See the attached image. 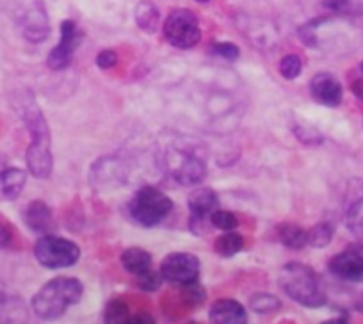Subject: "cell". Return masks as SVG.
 I'll list each match as a JSON object with an SVG mask.
<instances>
[{"instance_id":"74e56055","label":"cell","mask_w":363,"mask_h":324,"mask_svg":"<svg viewBox=\"0 0 363 324\" xmlns=\"http://www.w3.org/2000/svg\"><path fill=\"white\" fill-rule=\"evenodd\" d=\"M354 308L358 310V312H362V313H363V294H359V298L356 299V303H354Z\"/></svg>"},{"instance_id":"9a60e30c","label":"cell","mask_w":363,"mask_h":324,"mask_svg":"<svg viewBox=\"0 0 363 324\" xmlns=\"http://www.w3.org/2000/svg\"><path fill=\"white\" fill-rule=\"evenodd\" d=\"M26 184V172L8 166V160L0 155V201L16 200L22 194Z\"/></svg>"},{"instance_id":"d590c367","label":"cell","mask_w":363,"mask_h":324,"mask_svg":"<svg viewBox=\"0 0 363 324\" xmlns=\"http://www.w3.org/2000/svg\"><path fill=\"white\" fill-rule=\"evenodd\" d=\"M127 323L128 324H153L155 323V319H153L152 315H146V313H139V315L128 317Z\"/></svg>"},{"instance_id":"484cf974","label":"cell","mask_w":363,"mask_h":324,"mask_svg":"<svg viewBox=\"0 0 363 324\" xmlns=\"http://www.w3.org/2000/svg\"><path fill=\"white\" fill-rule=\"evenodd\" d=\"M292 132H294L296 138L306 146H317L324 141L323 135H320V132L317 130L315 127H312V125L308 123H303V121H296V123L292 125Z\"/></svg>"},{"instance_id":"f35d334b","label":"cell","mask_w":363,"mask_h":324,"mask_svg":"<svg viewBox=\"0 0 363 324\" xmlns=\"http://www.w3.org/2000/svg\"><path fill=\"white\" fill-rule=\"evenodd\" d=\"M196 2H200V4H207V2H211V0H196Z\"/></svg>"},{"instance_id":"e575fe53","label":"cell","mask_w":363,"mask_h":324,"mask_svg":"<svg viewBox=\"0 0 363 324\" xmlns=\"http://www.w3.org/2000/svg\"><path fill=\"white\" fill-rule=\"evenodd\" d=\"M13 242V232L6 223H0V250L9 248Z\"/></svg>"},{"instance_id":"5bb4252c","label":"cell","mask_w":363,"mask_h":324,"mask_svg":"<svg viewBox=\"0 0 363 324\" xmlns=\"http://www.w3.org/2000/svg\"><path fill=\"white\" fill-rule=\"evenodd\" d=\"M310 95L320 106L338 107L344 99V89H342L340 80L333 73L320 72L310 80Z\"/></svg>"},{"instance_id":"7a4b0ae2","label":"cell","mask_w":363,"mask_h":324,"mask_svg":"<svg viewBox=\"0 0 363 324\" xmlns=\"http://www.w3.org/2000/svg\"><path fill=\"white\" fill-rule=\"evenodd\" d=\"M22 118L30 134V145L27 148V168L30 175L45 180L52 175V168H54L50 128L45 120L43 111L40 109L33 95L23 100Z\"/></svg>"},{"instance_id":"603a6c76","label":"cell","mask_w":363,"mask_h":324,"mask_svg":"<svg viewBox=\"0 0 363 324\" xmlns=\"http://www.w3.org/2000/svg\"><path fill=\"white\" fill-rule=\"evenodd\" d=\"M333 233H335L333 226H331L328 221L317 223L315 226L306 230V245L317 250L326 248V246L331 242V239H333Z\"/></svg>"},{"instance_id":"30bf717a","label":"cell","mask_w":363,"mask_h":324,"mask_svg":"<svg viewBox=\"0 0 363 324\" xmlns=\"http://www.w3.org/2000/svg\"><path fill=\"white\" fill-rule=\"evenodd\" d=\"M84 41V33L79 29L73 20H65L61 23V38L59 43L55 45L54 50L48 54L47 65L54 72H61L72 65L73 54L77 52L79 45Z\"/></svg>"},{"instance_id":"44dd1931","label":"cell","mask_w":363,"mask_h":324,"mask_svg":"<svg viewBox=\"0 0 363 324\" xmlns=\"http://www.w3.org/2000/svg\"><path fill=\"white\" fill-rule=\"evenodd\" d=\"M278 237L281 245L289 250H303L306 245V230H303L299 225L294 223H285L278 228Z\"/></svg>"},{"instance_id":"4fadbf2b","label":"cell","mask_w":363,"mask_h":324,"mask_svg":"<svg viewBox=\"0 0 363 324\" xmlns=\"http://www.w3.org/2000/svg\"><path fill=\"white\" fill-rule=\"evenodd\" d=\"M328 269L333 276L351 284H363V252L347 248L335 255L328 264Z\"/></svg>"},{"instance_id":"d6a6232c","label":"cell","mask_w":363,"mask_h":324,"mask_svg":"<svg viewBox=\"0 0 363 324\" xmlns=\"http://www.w3.org/2000/svg\"><path fill=\"white\" fill-rule=\"evenodd\" d=\"M212 52L219 57L226 59V61H237L240 55V50L237 45L228 43V41H223V43H214L212 45Z\"/></svg>"},{"instance_id":"4316f807","label":"cell","mask_w":363,"mask_h":324,"mask_svg":"<svg viewBox=\"0 0 363 324\" xmlns=\"http://www.w3.org/2000/svg\"><path fill=\"white\" fill-rule=\"evenodd\" d=\"M128 317H130V313H128L127 303L120 301V299L109 301L107 303L106 310H104V323H111V324L127 323Z\"/></svg>"},{"instance_id":"7402d4cb","label":"cell","mask_w":363,"mask_h":324,"mask_svg":"<svg viewBox=\"0 0 363 324\" xmlns=\"http://www.w3.org/2000/svg\"><path fill=\"white\" fill-rule=\"evenodd\" d=\"M23 319H27V312L23 310L22 303L18 301V305H15L13 299H9L6 294V285L0 281V320L11 323V320Z\"/></svg>"},{"instance_id":"8d00e7d4","label":"cell","mask_w":363,"mask_h":324,"mask_svg":"<svg viewBox=\"0 0 363 324\" xmlns=\"http://www.w3.org/2000/svg\"><path fill=\"white\" fill-rule=\"evenodd\" d=\"M351 89H352V93H354L356 99L363 100V79L354 80V82L351 84Z\"/></svg>"},{"instance_id":"1f68e13d","label":"cell","mask_w":363,"mask_h":324,"mask_svg":"<svg viewBox=\"0 0 363 324\" xmlns=\"http://www.w3.org/2000/svg\"><path fill=\"white\" fill-rule=\"evenodd\" d=\"M211 223L216 228L223 230V232H228V230H235V226L239 225L235 214H232L230 211H214L211 216Z\"/></svg>"},{"instance_id":"cb8c5ba5","label":"cell","mask_w":363,"mask_h":324,"mask_svg":"<svg viewBox=\"0 0 363 324\" xmlns=\"http://www.w3.org/2000/svg\"><path fill=\"white\" fill-rule=\"evenodd\" d=\"M345 221L349 230L358 237H363V193L349 201L347 212H345Z\"/></svg>"},{"instance_id":"2e32d148","label":"cell","mask_w":363,"mask_h":324,"mask_svg":"<svg viewBox=\"0 0 363 324\" xmlns=\"http://www.w3.org/2000/svg\"><path fill=\"white\" fill-rule=\"evenodd\" d=\"M208 320L212 324H244L247 323V313L239 301L225 298L212 303Z\"/></svg>"},{"instance_id":"9c48e42d","label":"cell","mask_w":363,"mask_h":324,"mask_svg":"<svg viewBox=\"0 0 363 324\" xmlns=\"http://www.w3.org/2000/svg\"><path fill=\"white\" fill-rule=\"evenodd\" d=\"M200 269V259L193 253L186 252L169 253L167 257H164L162 264H160V274L164 276V280L173 281V284L178 285L198 281Z\"/></svg>"},{"instance_id":"836d02e7","label":"cell","mask_w":363,"mask_h":324,"mask_svg":"<svg viewBox=\"0 0 363 324\" xmlns=\"http://www.w3.org/2000/svg\"><path fill=\"white\" fill-rule=\"evenodd\" d=\"M116 65H118V54L114 50H111V48H106V50H102L99 55H96V66H99V68L111 69Z\"/></svg>"},{"instance_id":"4dcf8cb0","label":"cell","mask_w":363,"mask_h":324,"mask_svg":"<svg viewBox=\"0 0 363 324\" xmlns=\"http://www.w3.org/2000/svg\"><path fill=\"white\" fill-rule=\"evenodd\" d=\"M162 281H164L162 274L152 269H146L145 273L135 276V284H138V287L141 289L143 292H157L160 287H162Z\"/></svg>"},{"instance_id":"52a82bcc","label":"cell","mask_w":363,"mask_h":324,"mask_svg":"<svg viewBox=\"0 0 363 324\" xmlns=\"http://www.w3.org/2000/svg\"><path fill=\"white\" fill-rule=\"evenodd\" d=\"M164 40L174 48L189 50L201 41L200 20L189 9H173L162 23Z\"/></svg>"},{"instance_id":"f1b7e54d","label":"cell","mask_w":363,"mask_h":324,"mask_svg":"<svg viewBox=\"0 0 363 324\" xmlns=\"http://www.w3.org/2000/svg\"><path fill=\"white\" fill-rule=\"evenodd\" d=\"M278 69H280L281 77H285L287 80L298 79L303 72V59L298 54H287L285 57H281Z\"/></svg>"},{"instance_id":"5b68a950","label":"cell","mask_w":363,"mask_h":324,"mask_svg":"<svg viewBox=\"0 0 363 324\" xmlns=\"http://www.w3.org/2000/svg\"><path fill=\"white\" fill-rule=\"evenodd\" d=\"M173 212V201L153 186H145L132 196L128 203V214L138 225L152 228V226L160 225L167 216Z\"/></svg>"},{"instance_id":"ab89813d","label":"cell","mask_w":363,"mask_h":324,"mask_svg":"<svg viewBox=\"0 0 363 324\" xmlns=\"http://www.w3.org/2000/svg\"><path fill=\"white\" fill-rule=\"evenodd\" d=\"M359 72H362V75H363V61H362V65H359Z\"/></svg>"},{"instance_id":"7c38bea8","label":"cell","mask_w":363,"mask_h":324,"mask_svg":"<svg viewBox=\"0 0 363 324\" xmlns=\"http://www.w3.org/2000/svg\"><path fill=\"white\" fill-rule=\"evenodd\" d=\"M18 27L22 36L30 43H43L50 36V22L43 0H33L18 15Z\"/></svg>"},{"instance_id":"f546056e","label":"cell","mask_w":363,"mask_h":324,"mask_svg":"<svg viewBox=\"0 0 363 324\" xmlns=\"http://www.w3.org/2000/svg\"><path fill=\"white\" fill-rule=\"evenodd\" d=\"M180 296L182 299L191 306H200L205 301L207 294H205L203 287L200 285V281H191V284L180 285Z\"/></svg>"},{"instance_id":"ba28073f","label":"cell","mask_w":363,"mask_h":324,"mask_svg":"<svg viewBox=\"0 0 363 324\" xmlns=\"http://www.w3.org/2000/svg\"><path fill=\"white\" fill-rule=\"evenodd\" d=\"M128 166L118 155H106L91 166L89 184L99 193H111L127 184Z\"/></svg>"},{"instance_id":"6da1fadb","label":"cell","mask_w":363,"mask_h":324,"mask_svg":"<svg viewBox=\"0 0 363 324\" xmlns=\"http://www.w3.org/2000/svg\"><path fill=\"white\" fill-rule=\"evenodd\" d=\"M160 166L164 173L178 186L196 187L207 177V162L200 143L193 139L174 138L162 148Z\"/></svg>"},{"instance_id":"277c9868","label":"cell","mask_w":363,"mask_h":324,"mask_svg":"<svg viewBox=\"0 0 363 324\" xmlns=\"http://www.w3.org/2000/svg\"><path fill=\"white\" fill-rule=\"evenodd\" d=\"M82 294L84 285L77 278H54L34 294L30 305L40 319L54 320L65 315L69 306L77 305Z\"/></svg>"},{"instance_id":"e0dca14e","label":"cell","mask_w":363,"mask_h":324,"mask_svg":"<svg viewBox=\"0 0 363 324\" xmlns=\"http://www.w3.org/2000/svg\"><path fill=\"white\" fill-rule=\"evenodd\" d=\"M23 221L33 232L41 233V235L52 233V230L55 228L52 208L41 200H34L27 205L26 212H23Z\"/></svg>"},{"instance_id":"83f0119b","label":"cell","mask_w":363,"mask_h":324,"mask_svg":"<svg viewBox=\"0 0 363 324\" xmlns=\"http://www.w3.org/2000/svg\"><path fill=\"white\" fill-rule=\"evenodd\" d=\"M323 6L338 16H354L362 13L358 0H323Z\"/></svg>"},{"instance_id":"d4e9b609","label":"cell","mask_w":363,"mask_h":324,"mask_svg":"<svg viewBox=\"0 0 363 324\" xmlns=\"http://www.w3.org/2000/svg\"><path fill=\"white\" fill-rule=\"evenodd\" d=\"M250 308L257 313H272L281 308V301L277 296L267 292H258L250 298Z\"/></svg>"},{"instance_id":"d6986e66","label":"cell","mask_w":363,"mask_h":324,"mask_svg":"<svg viewBox=\"0 0 363 324\" xmlns=\"http://www.w3.org/2000/svg\"><path fill=\"white\" fill-rule=\"evenodd\" d=\"M120 262L125 271L138 276V274L150 269V266H152V255L148 252H145L143 248H128L121 253Z\"/></svg>"},{"instance_id":"ac0fdd59","label":"cell","mask_w":363,"mask_h":324,"mask_svg":"<svg viewBox=\"0 0 363 324\" xmlns=\"http://www.w3.org/2000/svg\"><path fill=\"white\" fill-rule=\"evenodd\" d=\"M135 23H138L139 29H143L145 33L153 34L160 26V11L152 0H141L138 6H135Z\"/></svg>"},{"instance_id":"ffe728a7","label":"cell","mask_w":363,"mask_h":324,"mask_svg":"<svg viewBox=\"0 0 363 324\" xmlns=\"http://www.w3.org/2000/svg\"><path fill=\"white\" fill-rule=\"evenodd\" d=\"M242 248L244 237L240 235V233H237L235 230H228V232L221 233L214 242L216 253H218L219 257H225V259L237 255V253L242 252Z\"/></svg>"},{"instance_id":"8992f818","label":"cell","mask_w":363,"mask_h":324,"mask_svg":"<svg viewBox=\"0 0 363 324\" xmlns=\"http://www.w3.org/2000/svg\"><path fill=\"white\" fill-rule=\"evenodd\" d=\"M34 257L47 269H65L79 262L80 248L73 240L45 233L34 245Z\"/></svg>"},{"instance_id":"3957f363","label":"cell","mask_w":363,"mask_h":324,"mask_svg":"<svg viewBox=\"0 0 363 324\" xmlns=\"http://www.w3.org/2000/svg\"><path fill=\"white\" fill-rule=\"evenodd\" d=\"M278 285L292 301L306 308H320L328 301L319 274L301 262L285 264L280 271Z\"/></svg>"},{"instance_id":"8fae6325","label":"cell","mask_w":363,"mask_h":324,"mask_svg":"<svg viewBox=\"0 0 363 324\" xmlns=\"http://www.w3.org/2000/svg\"><path fill=\"white\" fill-rule=\"evenodd\" d=\"M187 205H189L191 212V232L194 235H201V233H205V223L211 221L212 212L218 211L219 207L218 194L211 187H196L187 198Z\"/></svg>"}]
</instances>
